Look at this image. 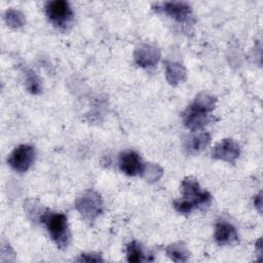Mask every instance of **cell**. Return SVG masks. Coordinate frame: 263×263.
I'll return each instance as SVG.
<instances>
[{
	"label": "cell",
	"mask_w": 263,
	"mask_h": 263,
	"mask_svg": "<svg viewBox=\"0 0 263 263\" xmlns=\"http://www.w3.org/2000/svg\"><path fill=\"white\" fill-rule=\"evenodd\" d=\"M216 98L200 92L184 112V123L191 130H199L210 121L209 113L214 110Z\"/></svg>",
	"instance_id": "cell-1"
},
{
	"label": "cell",
	"mask_w": 263,
	"mask_h": 263,
	"mask_svg": "<svg viewBox=\"0 0 263 263\" xmlns=\"http://www.w3.org/2000/svg\"><path fill=\"white\" fill-rule=\"evenodd\" d=\"M181 189L183 199L176 200L174 202V206L179 213L188 214L193 208L201 204H208L211 201L210 193L208 191H202L198 183L191 178L183 180Z\"/></svg>",
	"instance_id": "cell-2"
},
{
	"label": "cell",
	"mask_w": 263,
	"mask_h": 263,
	"mask_svg": "<svg viewBox=\"0 0 263 263\" xmlns=\"http://www.w3.org/2000/svg\"><path fill=\"white\" fill-rule=\"evenodd\" d=\"M40 220L45 224L50 237L55 245L61 249L67 248L70 240L67 217L62 213H51L46 211L41 214Z\"/></svg>",
	"instance_id": "cell-3"
},
{
	"label": "cell",
	"mask_w": 263,
	"mask_h": 263,
	"mask_svg": "<svg viewBox=\"0 0 263 263\" xmlns=\"http://www.w3.org/2000/svg\"><path fill=\"white\" fill-rule=\"evenodd\" d=\"M76 209L87 222H92L102 213L103 201L98 192L88 190L78 197Z\"/></svg>",
	"instance_id": "cell-4"
},
{
	"label": "cell",
	"mask_w": 263,
	"mask_h": 263,
	"mask_svg": "<svg viewBox=\"0 0 263 263\" xmlns=\"http://www.w3.org/2000/svg\"><path fill=\"white\" fill-rule=\"evenodd\" d=\"M46 15L58 27H66L73 17V11L68 2L64 0L49 1L45 5Z\"/></svg>",
	"instance_id": "cell-5"
},
{
	"label": "cell",
	"mask_w": 263,
	"mask_h": 263,
	"mask_svg": "<svg viewBox=\"0 0 263 263\" xmlns=\"http://www.w3.org/2000/svg\"><path fill=\"white\" fill-rule=\"evenodd\" d=\"M34 148L30 145L17 146L9 155L7 161L9 165L18 173L27 172L34 161Z\"/></svg>",
	"instance_id": "cell-6"
},
{
	"label": "cell",
	"mask_w": 263,
	"mask_h": 263,
	"mask_svg": "<svg viewBox=\"0 0 263 263\" xmlns=\"http://www.w3.org/2000/svg\"><path fill=\"white\" fill-rule=\"evenodd\" d=\"M212 154L214 158L234 163L240 154L239 145L232 139H224L215 146Z\"/></svg>",
	"instance_id": "cell-7"
},
{
	"label": "cell",
	"mask_w": 263,
	"mask_h": 263,
	"mask_svg": "<svg viewBox=\"0 0 263 263\" xmlns=\"http://www.w3.org/2000/svg\"><path fill=\"white\" fill-rule=\"evenodd\" d=\"M143 164L141 162L140 156L135 151H125L120 154L119 157V166L120 170L128 175V176H136L138 174H141V171L143 168Z\"/></svg>",
	"instance_id": "cell-8"
},
{
	"label": "cell",
	"mask_w": 263,
	"mask_h": 263,
	"mask_svg": "<svg viewBox=\"0 0 263 263\" xmlns=\"http://www.w3.org/2000/svg\"><path fill=\"white\" fill-rule=\"evenodd\" d=\"M159 58V50L151 45H142L135 51V61L143 68L153 67L155 64H157Z\"/></svg>",
	"instance_id": "cell-9"
},
{
	"label": "cell",
	"mask_w": 263,
	"mask_h": 263,
	"mask_svg": "<svg viewBox=\"0 0 263 263\" xmlns=\"http://www.w3.org/2000/svg\"><path fill=\"white\" fill-rule=\"evenodd\" d=\"M161 10L178 22H185L191 14V7L186 2H164Z\"/></svg>",
	"instance_id": "cell-10"
},
{
	"label": "cell",
	"mask_w": 263,
	"mask_h": 263,
	"mask_svg": "<svg viewBox=\"0 0 263 263\" xmlns=\"http://www.w3.org/2000/svg\"><path fill=\"white\" fill-rule=\"evenodd\" d=\"M237 238V232L231 224L225 221L217 223L215 230V239L218 243L229 245L236 241Z\"/></svg>",
	"instance_id": "cell-11"
},
{
	"label": "cell",
	"mask_w": 263,
	"mask_h": 263,
	"mask_svg": "<svg viewBox=\"0 0 263 263\" xmlns=\"http://www.w3.org/2000/svg\"><path fill=\"white\" fill-rule=\"evenodd\" d=\"M165 77L170 84L176 85L185 80L186 70L182 65L178 63H166Z\"/></svg>",
	"instance_id": "cell-12"
},
{
	"label": "cell",
	"mask_w": 263,
	"mask_h": 263,
	"mask_svg": "<svg viewBox=\"0 0 263 263\" xmlns=\"http://www.w3.org/2000/svg\"><path fill=\"white\" fill-rule=\"evenodd\" d=\"M210 142H211V136L209 134L206 133L199 134L188 141L187 150L192 153L200 152L210 144Z\"/></svg>",
	"instance_id": "cell-13"
},
{
	"label": "cell",
	"mask_w": 263,
	"mask_h": 263,
	"mask_svg": "<svg viewBox=\"0 0 263 263\" xmlns=\"http://www.w3.org/2000/svg\"><path fill=\"white\" fill-rule=\"evenodd\" d=\"M167 256L175 262H184L188 259V252L182 243H174L166 248Z\"/></svg>",
	"instance_id": "cell-14"
},
{
	"label": "cell",
	"mask_w": 263,
	"mask_h": 263,
	"mask_svg": "<svg viewBox=\"0 0 263 263\" xmlns=\"http://www.w3.org/2000/svg\"><path fill=\"white\" fill-rule=\"evenodd\" d=\"M141 174L148 182L153 183L158 181L162 176V168L154 163H145L143 164Z\"/></svg>",
	"instance_id": "cell-15"
},
{
	"label": "cell",
	"mask_w": 263,
	"mask_h": 263,
	"mask_svg": "<svg viewBox=\"0 0 263 263\" xmlns=\"http://www.w3.org/2000/svg\"><path fill=\"white\" fill-rule=\"evenodd\" d=\"M5 21L12 28H20L25 24L24 14L15 9H9L5 13Z\"/></svg>",
	"instance_id": "cell-16"
},
{
	"label": "cell",
	"mask_w": 263,
	"mask_h": 263,
	"mask_svg": "<svg viewBox=\"0 0 263 263\" xmlns=\"http://www.w3.org/2000/svg\"><path fill=\"white\" fill-rule=\"evenodd\" d=\"M127 261L128 262H141L144 260V254L139 243L133 241L127 245Z\"/></svg>",
	"instance_id": "cell-17"
},
{
	"label": "cell",
	"mask_w": 263,
	"mask_h": 263,
	"mask_svg": "<svg viewBox=\"0 0 263 263\" xmlns=\"http://www.w3.org/2000/svg\"><path fill=\"white\" fill-rule=\"evenodd\" d=\"M26 85H27V88L29 89V91L32 93H38L41 90L39 79L37 78L35 73L31 70H29L26 73Z\"/></svg>",
	"instance_id": "cell-18"
},
{
	"label": "cell",
	"mask_w": 263,
	"mask_h": 263,
	"mask_svg": "<svg viewBox=\"0 0 263 263\" xmlns=\"http://www.w3.org/2000/svg\"><path fill=\"white\" fill-rule=\"evenodd\" d=\"M78 261H93V262H98V261H103V259L99 255H97V254H81V256L78 259Z\"/></svg>",
	"instance_id": "cell-19"
},
{
	"label": "cell",
	"mask_w": 263,
	"mask_h": 263,
	"mask_svg": "<svg viewBox=\"0 0 263 263\" xmlns=\"http://www.w3.org/2000/svg\"><path fill=\"white\" fill-rule=\"evenodd\" d=\"M254 204L258 209L259 212H261V205H262V197H261V192L255 197L254 199Z\"/></svg>",
	"instance_id": "cell-20"
}]
</instances>
